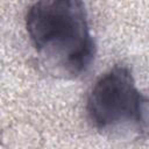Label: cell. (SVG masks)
Returning <instances> with one entry per match:
<instances>
[{
	"mask_svg": "<svg viewBox=\"0 0 149 149\" xmlns=\"http://www.w3.org/2000/svg\"><path fill=\"white\" fill-rule=\"evenodd\" d=\"M26 29L40 62L55 77L77 78L94 58L85 5L79 0L34 2L26 14Z\"/></svg>",
	"mask_w": 149,
	"mask_h": 149,
	"instance_id": "obj_1",
	"label": "cell"
},
{
	"mask_svg": "<svg viewBox=\"0 0 149 149\" xmlns=\"http://www.w3.org/2000/svg\"><path fill=\"white\" fill-rule=\"evenodd\" d=\"M92 125L102 130L134 125L149 130V99L136 87L128 66L115 65L93 85L86 104Z\"/></svg>",
	"mask_w": 149,
	"mask_h": 149,
	"instance_id": "obj_2",
	"label": "cell"
}]
</instances>
